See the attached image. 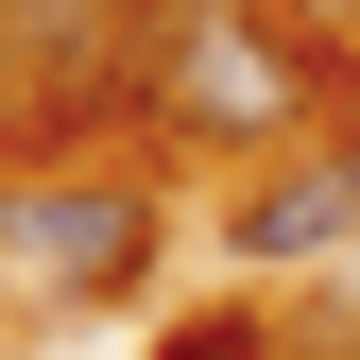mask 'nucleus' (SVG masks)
<instances>
[{
	"instance_id": "obj_4",
	"label": "nucleus",
	"mask_w": 360,
	"mask_h": 360,
	"mask_svg": "<svg viewBox=\"0 0 360 360\" xmlns=\"http://www.w3.org/2000/svg\"><path fill=\"white\" fill-rule=\"evenodd\" d=\"M155 360H275V343H257V326H172Z\"/></svg>"
},
{
	"instance_id": "obj_3",
	"label": "nucleus",
	"mask_w": 360,
	"mask_h": 360,
	"mask_svg": "<svg viewBox=\"0 0 360 360\" xmlns=\"http://www.w3.org/2000/svg\"><path fill=\"white\" fill-rule=\"evenodd\" d=\"M326 240H360V155H309V172H275V189L240 206V257H326Z\"/></svg>"
},
{
	"instance_id": "obj_1",
	"label": "nucleus",
	"mask_w": 360,
	"mask_h": 360,
	"mask_svg": "<svg viewBox=\"0 0 360 360\" xmlns=\"http://www.w3.org/2000/svg\"><path fill=\"white\" fill-rule=\"evenodd\" d=\"M138 86L189 120V138H292V120H309V52H275L240 0H155Z\"/></svg>"
},
{
	"instance_id": "obj_2",
	"label": "nucleus",
	"mask_w": 360,
	"mask_h": 360,
	"mask_svg": "<svg viewBox=\"0 0 360 360\" xmlns=\"http://www.w3.org/2000/svg\"><path fill=\"white\" fill-rule=\"evenodd\" d=\"M0 257H34L52 292H120L155 257V206L138 189H69V172H34V189H0Z\"/></svg>"
},
{
	"instance_id": "obj_5",
	"label": "nucleus",
	"mask_w": 360,
	"mask_h": 360,
	"mask_svg": "<svg viewBox=\"0 0 360 360\" xmlns=\"http://www.w3.org/2000/svg\"><path fill=\"white\" fill-rule=\"evenodd\" d=\"M309 18H360V0H309Z\"/></svg>"
}]
</instances>
